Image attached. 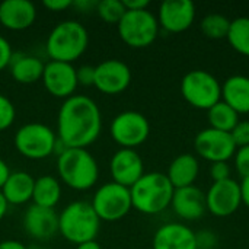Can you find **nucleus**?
<instances>
[{"label": "nucleus", "mask_w": 249, "mask_h": 249, "mask_svg": "<svg viewBox=\"0 0 249 249\" xmlns=\"http://www.w3.org/2000/svg\"><path fill=\"white\" fill-rule=\"evenodd\" d=\"M231 174H232V169L228 162H214L210 166V177H212L213 182L231 179L232 178Z\"/></svg>", "instance_id": "nucleus-33"}, {"label": "nucleus", "mask_w": 249, "mask_h": 249, "mask_svg": "<svg viewBox=\"0 0 249 249\" xmlns=\"http://www.w3.org/2000/svg\"><path fill=\"white\" fill-rule=\"evenodd\" d=\"M196 19V6L190 0H166L159 6L158 22L166 32L187 31Z\"/></svg>", "instance_id": "nucleus-16"}, {"label": "nucleus", "mask_w": 249, "mask_h": 249, "mask_svg": "<svg viewBox=\"0 0 249 249\" xmlns=\"http://www.w3.org/2000/svg\"><path fill=\"white\" fill-rule=\"evenodd\" d=\"M153 249H197L196 232L184 223H166L153 236Z\"/></svg>", "instance_id": "nucleus-20"}, {"label": "nucleus", "mask_w": 249, "mask_h": 249, "mask_svg": "<svg viewBox=\"0 0 249 249\" xmlns=\"http://www.w3.org/2000/svg\"><path fill=\"white\" fill-rule=\"evenodd\" d=\"M7 207H9V204H7V201L4 200V197H3V194H1V191H0V222H1L3 217L6 216Z\"/></svg>", "instance_id": "nucleus-44"}, {"label": "nucleus", "mask_w": 249, "mask_h": 249, "mask_svg": "<svg viewBox=\"0 0 249 249\" xmlns=\"http://www.w3.org/2000/svg\"><path fill=\"white\" fill-rule=\"evenodd\" d=\"M196 242L197 249H214L217 238L212 231H200L196 232Z\"/></svg>", "instance_id": "nucleus-35"}, {"label": "nucleus", "mask_w": 249, "mask_h": 249, "mask_svg": "<svg viewBox=\"0 0 249 249\" xmlns=\"http://www.w3.org/2000/svg\"><path fill=\"white\" fill-rule=\"evenodd\" d=\"M99 228L101 220L88 201H73L58 214V233L74 245L95 241Z\"/></svg>", "instance_id": "nucleus-5"}, {"label": "nucleus", "mask_w": 249, "mask_h": 249, "mask_svg": "<svg viewBox=\"0 0 249 249\" xmlns=\"http://www.w3.org/2000/svg\"><path fill=\"white\" fill-rule=\"evenodd\" d=\"M35 249H51V248H35Z\"/></svg>", "instance_id": "nucleus-45"}, {"label": "nucleus", "mask_w": 249, "mask_h": 249, "mask_svg": "<svg viewBox=\"0 0 249 249\" xmlns=\"http://www.w3.org/2000/svg\"><path fill=\"white\" fill-rule=\"evenodd\" d=\"M200 174V163L198 159L191 153H182L177 156L166 172L168 179L171 181L172 187L177 188H185L194 185Z\"/></svg>", "instance_id": "nucleus-22"}, {"label": "nucleus", "mask_w": 249, "mask_h": 249, "mask_svg": "<svg viewBox=\"0 0 249 249\" xmlns=\"http://www.w3.org/2000/svg\"><path fill=\"white\" fill-rule=\"evenodd\" d=\"M0 249H28L22 242L19 241H13V239H7V241H1L0 242Z\"/></svg>", "instance_id": "nucleus-41"}, {"label": "nucleus", "mask_w": 249, "mask_h": 249, "mask_svg": "<svg viewBox=\"0 0 249 249\" xmlns=\"http://www.w3.org/2000/svg\"><path fill=\"white\" fill-rule=\"evenodd\" d=\"M44 63L29 54H13L9 70L15 82L20 85H32L42 79Z\"/></svg>", "instance_id": "nucleus-24"}, {"label": "nucleus", "mask_w": 249, "mask_h": 249, "mask_svg": "<svg viewBox=\"0 0 249 249\" xmlns=\"http://www.w3.org/2000/svg\"><path fill=\"white\" fill-rule=\"evenodd\" d=\"M194 149L200 158L204 160L214 162H229L235 156L236 144L231 136V133L219 131L214 128L201 130L194 139Z\"/></svg>", "instance_id": "nucleus-11"}, {"label": "nucleus", "mask_w": 249, "mask_h": 249, "mask_svg": "<svg viewBox=\"0 0 249 249\" xmlns=\"http://www.w3.org/2000/svg\"><path fill=\"white\" fill-rule=\"evenodd\" d=\"M207 117H209L210 128L225 131V133H231L239 123V114L223 101L212 107L207 111Z\"/></svg>", "instance_id": "nucleus-26"}, {"label": "nucleus", "mask_w": 249, "mask_h": 249, "mask_svg": "<svg viewBox=\"0 0 249 249\" xmlns=\"http://www.w3.org/2000/svg\"><path fill=\"white\" fill-rule=\"evenodd\" d=\"M222 101L235 109L239 115L249 114V77L235 74L222 85Z\"/></svg>", "instance_id": "nucleus-23"}, {"label": "nucleus", "mask_w": 249, "mask_h": 249, "mask_svg": "<svg viewBox=\"0 0 249 249\" xmlns=\"http://www.w3.org/2000/svg\"><path fill=\"white\" fill-rule=\"evenodd\" d=\"M61 198V184L53 175H42L35 179L34 193H32V204L54 209Z\"/></svg>", "instance_id": "nucleus-25"}, {"label": "nucleus", "mask_w": 249, "mask_h": 249, "mask_svg": "<svg viewBox=\"0 0 249 249\" xmlns=\"http://www.w3.org/2000/svg\"><path fill=\"white\" fill-rule=\"evenodd\" d=\"M45 90L58 99H67L74 95L79 83L76 76V67L71 63L48 61L44 66L41 79Z\"/></svg>", "instance_id": "nucleus-13"}, {"label": "nucleus", "mask_w": 249, "mask_h": 249, "mask_svg": "<svg viewBox=\"0 0 249 249\" xmlns=\"http://www.w3.org/2000/svg\"><path fill=\"white\" fill-rule=\"evenodd\" d=\"M109 134L121 149H136L149 139L150 124L142 112L124 111L111 121Z\"/></svg>", "instance_id": "nucleus-10"}, {"label": "nucleus", "mask_w": 249, "mask_h": 249, "mask_svg": "<svg viewBox=\"0 0 249 249\" xmlns=\"http://www.w3.org/2000/svg\"><path fill=\"white\" fill-rule=\"evenodd\" d=\"M95 10L104 22L112 25H118V22L127 12L123 0H101L98 1Z\"/></svg>", "instance_id": "nucleus-29"}, {"label": "nucleus", "mask_w": 249, "mask_h": 249, "mask_svg": "<svg viewBox=\"0 0 249 249\" xmlns=\"http://www.w3.org/2000/svg\"><path fill=\"white\" fill-rule=\"evenodd\" d=\"M35 179L25 171H13L0 188L7 204L20 206L32 200Z\"/></svg>", "instance_id": "nucleus-21"}, {"label": "nucleus", "mask_w": 249, "mask_h": 249, "mask_svg": "<svg viewBox=\"0 0 249 249\" xmlns=\"http://www.w3.org/2000/svg\"><path fill=\"white\" fill-rule=\"evenodd\" d=\"M182 98L197 109L209 111L222 101V85L207 70H191L181 80Z\"/></svg>", "instance_id": "nucleus-7"}, {"label": "nucleus", "mask_w": 249, "mask_h": 249, "mask_svg": "<svg viewBox=\"0 0 249 249\" xmlns=\"http://www.w3.org/2000/svg\"><path fill=\"white\" fill-rule=\"evenodd\" d=\"M235 169L242 178L249 177V146L238 147L235 152Z\"/></svg>", "instance_id": "nucleus-31"}, {"label": "nucleus", "mask_w": 249, "mask_h": 249, "mask_svg": "<svg viewBox=\"0 0 249 249\" xmlns=\"http://www.w3.org/2000/svg\"><path fill=\"white\" fill-rule=\"evenodd\" d=\"M171 207L174 213L184 220H198L207 212L206 194L196 185L177 188L174 191Z\"/></svg>", "instance_id": "nucleus-18"}, {"label": "nucleus", "mask_w": 249, "mask_h": 249, "mask_svg": "<svg viewBox=\"0 0 249 249\" xmlns=\"http://www.w3.org/2000/svg\"><path fill=\"white\" fill-rule=\"evenodd\" d=\"M125 10H144L149 7V0H123Z\"/></svg>", "instance_id": "nucleus-38"}, {"label": "nucleus", "mask_w": 249, "mask_h": 249, "mask_svg": "<svg viewBox=\"0 0 249 249\" xmlns=\"http://www.w3.org/2000/svg\"><path fill=\"white\" fill-rule=\"evenodd\" d=\"M241 197H242V204H245L249 209V177L242 178L241 181Z\"/></svg>", "instance_id": "nucleus-40"}, {"label": "nucleus", "mask_w": 249, "mask_h": 249, "mask_svg": "<svg viewBox=\"0 0 249 249\" xmlns=\"http://www.w3.org/2000/svg\"><path fill=\"white\" fill-rule=\"evenodd\" d=\"M71 0H44L42 6L51 12H63L69 7H71Z\"/></svg>", "instance_id": "nucleus-37"}, {"label": "nucleus", "mask_w": 249, "mask_h": 249, "mask_svg": "<svg viewBox=\"0 0 249 249\" xmlns=\"http://www.w3.org/2000/svg\"><path fill=\"white\" fill-rule=\"evenodd\" d=\"M13 50L10 42L0 35V71H3L4 69H7L10 66L12 57H13Z\"/></svg>", "instance_id": "nucleus-36"}, {"label": "nucleus", "mask_w": 249, "mask_h": 249, "mask_svg": "<svg viewBox=\"0 0 249 249\" xmlns=\"http://www.w3.org/2000/svg\"><path fill=\"white\" fill-rule=\"evenodd\" d=\"M89 45V34L77 20L57 23L47 36L45 51L51 61L73 63L80 58Z\"/></svg>", "instance_id": "nucleus-4"}, {"label": "nucleus", "mask_w": 249, "mask_h": 249, "mask_svg": "<svg viewBox=\"0 0 249 249\" xmlns=\"http://www.w3.org/2000/svg\"><path fill=\"white\" fill-rule=\"evenodd\" d=\"M242 204L241 185L233 178L213 182L206 193L207 212L216 217H229L239 210Z\"/></svg>", "instance_id": "nucleus-12"}, {"label": "nucleus", "mask_w": 249, "mask_h": 249, "mask_svg": "<svg viewBox=\"0 0 249 249\" xmlns=\"http://www.w3.org/2000/svg\"><path fill=\"white\" fill-rule=\"evenodd\" d=\"M23 229L32 239L48 241L58 233V214L54 209L32 204L23 214Z\"/></svg>", "instance_id": "nucleus-17"}, {"label": "nucleus", "mask_w": 249, "mask_h": 249, "mask_svg": "<svg viewBox=\"0 0 249 249\" xmlns=\"http://www.w3.org/2000/svg\"><path fill=\"white\" fill-rule=\"evenodd\" d=\"M16 118V109L13 102L0 93V131H4L12 127Z\"/></svg>", "instance_id": "nucleus-30"}, {"label": "nucleus", "mask_w": 249, "mask_h": 249, "mask_svg": "<svg viewBox=\"0 0 249 249\" xmlns=\"http://www.w3.org/2000/svg\"><path fill=\"white\" fill-rule=\"evenodd\" d=\"M175 188L162 172H144V175L130 188L133 209L143 214H159L165 212L174 197Z\"/></svg>", "instance_id": "nucleus-3"}, {"label": "nucleus", "mask_w": 249, "mask_h": 249, "mask_svg": "<svg viewBox=\"0 0 249 249\" xmlns=\"http://www.w3.org/2000/svg\"><path fill=\"white\" fill-rule=\"evenodd\" d=\"M96 4H98V1H92V0H76V1H73L71 6L76 7L77 10H82V12L88 13L89 10L96 9Z\"/></svg>", "instance_id": "nucleus-39"}, {"label": "nucleus", "mask_w": 249, "mask_h": 249, "mask_svg": "<svg viewBox=\"0 0 249 249\" xmlns=\"http://www.w3.org/2000/svg\"><path fill=\"white\" fill-rule=\"evenodd\" d=\"M76 249H102V247L96 241H89V242H83L80 245H76Z\"/></svg>", "instance_id": "nucleus-43"}, {"label": "nucleus", "mask_w": 249, "mask_h": 249, "mask_svg": "<svg viewBox=\"0 0 249 249\" xmlns=\"http://www.w3.org/2000/svg\"><path fill=\"white\" fill-rule=\"evenodd\" d=\"M231 136L236 147L249 146V121H239L236 127L231 131Z\"/></svg>", "instance_id": "nucleus-32"}, {"label": "nucleus", "mask_w": 249, "mask_h": 249, "mask_svg": "<svg viewBox=\"0 0 249 249\" xmlns=\"http://www.w3.org/2000/svg\"><path fill=\"white\" fill-rule=\"evenodd\" d=\"M57 172L60 179L76 191L90 190L99 178L96 159L88 149L66 147L57 155Z\"/></svg>", "instance_id": "nucleus-2"}, {"label": "nucleus", "mask_w": 249, "mask_h": 249, "mask_svg": "<svg viewBox=\"0 0 249 249\" xmlns=\"http://www.w3.org/2000/svg\"><path fill=\"white\" fill-rule=\"evenodd\" d=\"M158 18L147 9L127 10L117 29L121 41L131 48H146L155 42L159 34Z\"/></svg>", "instance_id": "nucleus-8"}, {"label": "nucleus", "mask_w": 249, "mask_h": 249, "mask_svg": "<svg viewBox=\"0 0 249 249\" xmlns=\"http://www.w3.org/2000/svg\"><path fill=\"white\" fill-rule=\"evenodd\" d=\"M10 175V169L7 166V163L0 158V188L3 187V184L6 182L7 177Z\"/></svg>", "instance_id": "nucleus-42"}, {"label": "nucleus", "mask_w": 249, "mask_h": 249, "mask_svg": "<svg viewBox=\"0 0 249 249\" xmlns=\"http://www.w3.org/2000/svg\"><path fill=\"white\" fill-rule=\"evenodd\" d=\"M226 38L236 53L249 57V18L241 16L231 20V28Z\"/></svg>", "instance_id": "nucleus-27"}, {"label": "nucleus", "mask_w": 249, "mask_h": 249, "mask_svg": "<svg viewBox=\"0 0 249 249\" xmlns=\"http://www.w3.org/2000/svg\"><path fill=\"white\" fill-rule=\"evenodd\" d=\"M102 130L98 104L86 95H73L63 101L57 114V139L64 147L86 149Z\"/></svg>", "instance_id": "nucleus-1"}, {"label": "nucleus", "mask_w": 249, "mask_h": 249, "mask_svg": "<svg viewBox=\"0 0 249 249\" xmlns=\"http://www.w3.org/2000/svg\"><path fill=\"white\" fill-rule=\"evenodd\" d=\"M36 19V7L29 0H4L0 3V23L9 31L31 28Z\"/></svg>", "instance_id": "nucleus-19"}, {"label": "nucleus", "mask_w": 249, "mask_h": 249, "mask_svg": "<svg viewBox=\"0 0 249 249\" xmlns=\"http://www.w3.org/2000/svg\"><path fill=\"white\" fill-rule=\"evenodd\" d=\"M201 32L212 39H223L228 36L231 28V19L220 13H210L200 22Z\"/></svg>", "instance_id": "nucleus-28"}, {"label": "nucleus", "mask_w": 249, "mask_h": 249, "mask_svg": "<svg viewBox=\"0 0 249 249\" xmlns=\"http://www.w3.org/2000/svg\"><path fill=\"white\" fill-rule=\"evenodd\" d=\"M76 76H77V83L82 86H93L95 83V66H80L76 69Z\"/></svg>", "instance_id": "nucleus-34"}, {"label": "nucleus", "mask_w": 249, "mask_h": 249, "mask_svg": "<svg viewBox=\"0 0 249 249\" xmlns=\"http://www.w3.org/2000/svg\"><path fill=\"white\" fill-rule=\"evenodd\" d=\"M15 147L26 159L41 160L57 150V134L42 123H28L15 133Z\"/></svg>", "instance_id": "nucleus-6"}, {"label": "nucleus", "mask_w": 249, "mask_h": 249, "mask_svg": "<svg viewBox=\"0 0 249 249\" xmlns=\"http://www.w3.org/2000/svg\"><path fill=\"white\" fill-rule=\"evenodd\" d=\"M90 204L99 220L104 222L121 220L133 209L130 188H125L112 181L101 185L95 191Z\"/></svg>", "instance_id": "nucleus-9"}, {"label": "nucleus", "mask_w": 249, "mask_h": 249, "mask_svg": "<svg viewBox=\"0 0 249 249\" xmlns=\"http://www.w3.org/2000/svg\"><path fill=\"white\" fill-rule=\"evenodd\" d=\"M109 172L112 182L131 188L144 175L143 159L134 149H120L111 158Z\"/></svg>", "instance_id": "nucleus-15"}, {"label": "nucleus", "mask_w": 249, "mask_h": 249, "mask_svg": "<svg viewBox=\"0 0 249 249\" xmlns=\"http://www.w3.org/2000/svg\"><path fill=\"white\" fill-rule=\"evenodd\" d=\"M131 83V70L121 60L109 58L95 66L93 86L105 95L123 93Z\"/></svg>", "instance_id": "nucleus-14"}]
</instances>
